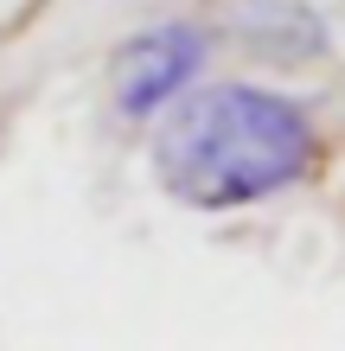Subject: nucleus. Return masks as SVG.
<instances>
[{"label":"nucleus","mask_w":345,"mask_h":351,"mask_svg":"<svg viewBox=\"0 0 345 351\" xmlns=\"http://www.w3.org/2000/svg\"><path fill=\"white\" fill-rule=\"evenodd\" d=\"M320 134L300 102L256 84H211L179 96L154 134V173L179 204L224 211L288 192L313 173Z\"/></svg>","instance_id":"nucleus-1"},{"label":"nucleus","mask_w":345,"mask_h":351,"mask_svg":"<svg viewBox=\"0 0 345 351\" xmlns=\"http://www.w3.org/2000/svg\"><path fill=\"white\" fill-rule=\"evenodd\" d=\"M243 45L275 58V64H300V58H320V19L307 7H288V0H250L237 19Z\"/></svg>","instance_id":"nucleus-3"},{"label":"nucleus","mask_w":345,"mask_h":351,"mask_svg":"<svg viewBox=\"0 0 345 351\" xmlns=\"http://www.w3.org/2000/svg\"><path fill=\"white\" fill-rule=\"evenodd\" d=\"M205 64V32L198 26H147L115 51V109L121 115H160L192 90Z\"/></svg>","instance_id":"nucleus-2"}]
</instances>
